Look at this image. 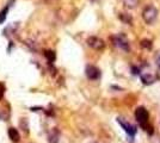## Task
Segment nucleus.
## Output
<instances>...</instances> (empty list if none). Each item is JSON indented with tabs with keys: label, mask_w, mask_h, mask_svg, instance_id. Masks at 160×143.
<instances>
[{
	"label": "nucleus",
	"mask_w": 160,
	"mask_h": 143,
	"mask_svg": "<svg viewBox=\"0 0 160 143\" xmlns=\"http://www.w3.org/2000/svg\"><path fill=\"white\" fill-rule=\"evenodd\" d=\"M158 13L159 12H158V10L155 7L152 6V5H148L142 11V18H143V21H146V24L153 25L155 21H157V18H158Z\"/></svg>",
	"instance_id": "obj_1"
},
{
	"label": "nucleus",
	"mask_w": 160,
	"mask_h": 143,
	"mask_svg": "<svg viewBox=\"0 0 160 143\" xmlns=\"http://www.w3.org/2000/svg\"><path fill=\"white\" fill-rule=\"evenodd\" d=\"M111 41H112V44L115 47L120 48L121 50L128 53L130 50V44H129V41L127 40V37L123 34H117L115 36H111Z\"/></svg>",
	"instance_id": "obj_2"
},
{
	"label": "nucleus",
	"mask_w": 160,
	"mask_h": 143,
	"mask_svg": "<svg viewBox=\"0 0 160 143\" xmlns=\"http://www.w3.org/2000/svg\"><path fill=\"white\" fill-rule=\"evenodd\" d=\"M135 118H136V121L139 122L141 126L143 128V129L146 130L147 129V123H148V112H147V110L145 107H138V109L135 110Z\"/></svg>",
	"instance_id": "obj_3"
},
{
	"label": "nucleus",
	"mask_w": 160,
	"mask_h": 143,
	"mask_svg": "<svg viewBox=\"0 0 160 143\" xmlns=\"http://www.w3.org/2000/svg\"><path fill=\"white\" fill-rule=\"evenodd\" d=\"M86 43L88 47L94 49V50H103L105 47L104 41L99 37H96V36H90L86 40Z\"/></svg>",
	"instance_id": "obj_4"
},
{
	"label": "nucleus",
	"mask_w": 160,
	"mask_h": 143,
	"mask_svg": "<svg viewBox=\"0 0 160 143\" xmlns=\"http://www.w3.org/2000/svg\"><path fill=\"white\" fill-rule=\"evenodd\" d=\"M85 74H86L87 79H90V80H98L100 78V70L96 66L87 64L85 68Z\"/></svg>",
	"instance_id": "obj_5"
},
{
	"label": "nucleus",
	"mask_w": 160,
	"mask_h": 143,
	"mask_svg": "<svg viewBox=\"0 0 160 143\" xmlns=\"http://www.w3.org/2000/svg\"><path fill=\"white\" fill-rule=\"evenodd\" d=\"M117 122H118V124L124 129V131L127 132L129 136L133 137L134 135L136 134V126H134V125H132L130 123L123 121V118H117Z\"/></svg>",
	"instance_id": "obj_6"
},
{
	"label": "nucleus",
	"mask_w": 160,
	"mask_h": 143,
	"mask_svg": "<svg viewBox=\"0 0 160 143\" xmlns=\"http://www.w3.org/2000/svg\"><path fill=\"white\" fill-rule=\"evenodd\" d=\"M7 134H8L10 140H11L13 143L19 142V140H20L19 132H18V130L16 129V128H8V130H7Z\"/></svg>",
	"instance_id": "obj_7"
},
{
	"label": "nucleus",
	"mask_w": 160,
	"mask_h": 143,
	"mask_svg": "<svg viewBox=\"0 0 160 143\" xmlns=\"http://www.w3.org/2000/svg\"><path fill=\"white\" fill-rule=\"evenodd\" d=\"M141 81H142L143 85H152V83L155 82V76L147 73V74L141 75Z\"/></svg>",
	"instance_id": "obj_8"
},
{
	"label": "nucleus",
	"mask_w": 160,
	"mask_h": 143,
	"mask_svg": "<svg viewBox=\"0 0 160 143\" xmlns=\"http://www.w3.org/2000/svg\"><path fill=\"white\" fill-rule=\"evenodd\" d=\"M59 136H60V132L56 128H54L50 132H49V143H58L59 142Z\"/></svg>",
	"instance_id": "obj_9"
},
{
	"label": "nucleus",
	"mask_w": 160,
	"mask_h": 143,
	"mask_svg": "<svg viewBox=\"0 0 160 143\" xmlns=\"http://www.w3.org/2000/svg\"><path fill=\"white\" fill-rule=\"evenodd\" d=\"M118 18H120V21H123L124 24L133 25V17L129 13H123V12H121V13H118Z\"/></svg>",
	"instance_id": "obj_10"
},
{
	"label": "nucleus",
	"mask_w": 160,
	"mask_h": 143,
	"mask_svg": "<svg viewBox=\"0 0 160 143\" xmlns=\"http://www.w3.org/2000/svg\"><path fill=\"white\" fill-rule=\"evenodd\" d=\"M10 7H11V4L8 2L6 6L4 7L1 11H0V24H2L4 21H6V17H7V12H8V10H10Z\"/></svg>",
	"instance_id": "obj_11"
},
{
	"label": "nucleus",
	"mask_w": 160,
	"mask_h": 143,
	"mask_svg": "<svg viewBox=\"0 0 160 143\" xmlns=\"http://www.w3.org/2000/svg\"><path fill=\"white\" fill-rule=\"evenodd\" d=\"M139 2H140V0H123V4H124V6L129 8V10H133L135 7L139 5Z\"/></svg>",
	"instance_id": "obj_12"
},
{
	"label": "nucleus",
	"mask_w": 160,
	"mask_h": 143,
	"mask_svg": "<svg viewBox=\"0 0 160 143\" xmlns=\"http://www.w3.org/2000/svg\"><path fill=\"white\" fill-rule=\"evenodd\" d=\"M44 56L47 57V60L49 63H53V62L55 61V59H56V54H55L54 50H46V51H44Z\"/></svg>",
	"instance_id": "obj_13"
},
{
	"label": "nucleus",
	"mask_w": 160,
	"mask_h": 143,
	"mask_svg": "<svg viewBox=\"0 0 160 143\" xmlns=\"http://www.w3.org/2000/svg\"><path fill=\"white\" fill-rule=\"evenodd\" d=\"M140 44H141V47H142V48L148 49V50H149V49H152V47H153V43H152V41H151V40H146V38H145V40H142Z\"/></svg>",
	"instance_id": "obj_14"
},
{
	"label": "nucleus",
	"mask_w": 160,
	"mask_h": 143,
	"mask_svg": "<svg viewBox=\"0 0 160 143\" xmlns=\"http://www.w3.org/2000/svg\"><path fill=\"white\" fill-rule=\"evenodd\" d=\"M132 73L134 75H140L141 74V69L139 67H136V66H133L132 67Z\"/></svg>",
	"instance_id": "obj_15"
},
{
	"label": "nucleus",
	"mask_w": 160,
	"mask_h": 143,
	"mask_svg": "<svg viewBox=\"0 0 160 143\" xmlns=\"http://www.w3.org/2000/svg\"><path fill=\"white\" fill-rule=\"evenodd\" d=\"M4 93H5V85L2 82H0V99L4 97Z\"/></svg>",
	"instance_id": "obj_16"
},
{
	"label": "nucleus",
	"mask_w": 160,
	"mask_h": 143,
	"mask_svg": "<svg viewBox=\"0 0 160 143\" xmlns=\"http://www.w3.org/2000/svg\"><path fill=\"white\" fill-rule=\"evenodd\" d=\"M155 64L160 68V51L155 54Z\"/></svg>",
	"instance_id": "obj_17"
},
{
	"label": "nucleus",
	"mask_w": 160,
	"mask_h": 143,
	"mask_svg": "<svg viewBox=\"0 0 160 143\" xmlns=\"http://www.w3.org/2000/svg\"><path fill=\"white\" fill-rule=\"evenodd\" d=\"M91 143H98V142H91Z\"/></svg>",
	"instance_id": "obj_18"
},
{
	"label": "nucleus",
	"mask_w": 160,
	"mask_h": 143,
	"mask_svg": "<svg viewBox=\"0 0 160 143\" xmlns=\"http://www.w3.org/2000/svg\"><path fill=\"white\" fill-rule=\"evenodd\" d=\"M92 1H93V0H92Z\"/></svg>",
	"instance_id": "obj_19"
}]
</instances>
